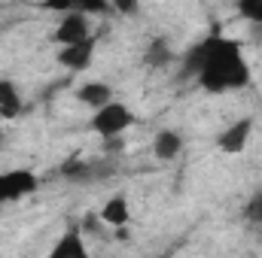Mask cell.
Wrapping results in <instances>:
<instances>
[{
	"label": "cell",
	"instance_id": "obj_1",
	"mask_svg": "<svg viewBox=\"0 0 262 258\" xmlns=\"http://www.w3.org/2000/svg\"><path fill=\"white\" fill-rule=\"evenodd\" d=\"M186 70L198 73V82L207 91H232L250 82V70L241 58V49L220 37L198 43L186 55Z\"/></svg>",
	"mask_w": 262,
	"mask_h": 258
},
{
	"label": "cell",
	"instance_id": "obj_2",
	"mask_svg": "<svg viewBox=\"0 0 262 258\" xmlns=\"http://www.w3.org/2000/svg\"><path fill=\"white\" fill-rule=\"evenodd\" d=\"M131 125H134V116L128 113V107H125V104H116V100H110V104L98 107V113L92 116V131H95V134H101V137L122 134V131L131 128Z\"/></svg>",
	"mask_w": 262,
	"mask_h": 258
},
{
	"label": "cell",
	"instance_id": "obj_3",
	"mask_svg": "<svg viewBox=\"0 0 262 258\" xmlns=\"http://www.w3.org/2000/svg\"><path fill=\"white\" fill-rule=\"evenodd\" d=\"M37 176L31 170H9V173H0V203L3 200H18L25 194L37 192Z\"/></svg>",
	"mask_w": 262,
	"mask_h": 258
},
{
	"label": "cell",
	"instance_id": "obj_4",
	"mask_svg": "<svg viewBox=\"0 0 262 258\" xmlns=\"http://www.w3.org/2000/svg\"><path fill=\"white\" fill-rule=\"evenodd\" d=\"M89 37V15L85 12H64V18L58 21L52 40L58 46H70V43H79Z\"/></svg>",
	"mask_w": 262,
	"mask_h": 258
},
{
	"label": "cell",
	"instance_id": "obj_5",
	"mask_svg": "<svg viewBox=\"0 0 262 258\" xmlns=\"http://www.w3.org/2000/svg\"><path fill=\"white\" fill-rule=\"evenodd\" d=\"M92 55H95V40L85 37V40H79V43L61 46L58 64H64L67 70H85V67L92 64Z\"/></svg>",
	"mask_w": 262,
	"mask_h": 258
},
{
	"label": "cell",
	"instance_id": "obj_6",
	"mask_svg": "<svg viewBox=\"0 0 262 258\" xmlns=\"http://www.w3.org/2000/svg\"><path fill=\"white\" fill-rule=\"evenodd\" d=\"M250 134H253V119H241V122L229 125V128L220 134V149L229 152V155H238V152L247 149Z\"/></svg>",
	"mask_w": 262,
	"mask_h": 258
},
{
	"label": "cell",
	"instance_id": "obj_7",
	"mask_svg": "<svg viewBox=\"0 0 262 258\" xmlns=\"http://www.w3.org/2000/svg\"><path fill=\"white\" fill-rule=\"evenodd\" d=\"M98 219L104 222V225H128L131 219V210H128V200L119 194V197H110L104 207H101V213H98Z\"/></svg>",
	"mask_w": 262,
	"mask_h": 258
},
{
	"label": "cell",
	"instance_id": "obj_8",
	"mask_svg": "<svg viewBox=\"0 0 262 258\" xmlns=\"http://www.w3.org/2000/svg\"><path fill=\"white\" fill-rule=\"evenodd\" d=\"M76 97H79L82 104H89L92 110H98V107H104V104L113 100V88H110L107 82H85V85L76 91Z\"/></svg>",
	"mask_w": 262,
	"mask_h": 258
},
{
	"label": "cell",
	"instance_id": "obj_9",
	"mask_svg": "<svg viewBox=\"0 0 262 258\" xmlns=\"http://www.w3.org/2000/svg\"><path fill=\"white\" fill-rule=\"evenodd\" d=\"M180 149H183V137H180L177 131H162V134H156V143H152L156 158L171 161V158L180 155Z\"/></svg>",
	"mask_w": 262,
	"mask_h": 258
},
{
	"label": "cell",
	"instance_id": "obj_10",
	"mask_svg": "<svg viewBox=\"0 0 262 258\" xmlns=\"http://www.w3.org/2000/svg\"><path fill=\"white\" fill-rule=\"evenodd\" d=\"M85 246H82V237H79V231H67L64 240L52 249V258H85Z\"/></svg>",
	"mask_w": 262,
	"mask_h": 258
},
{
	"label": "cell",
	"instance_id": "obj_11",
	"mask_svg": "<svg viewBox=\"0 0 262 258\" xmlns=\"http://www.w3.org/2000/svg\"><path fill=\"white\" fill-rule=\"evenodd\" d=\"M171 61V49H168V43L165 40H156L152 46H149V52H146V64L149 67H165Z\"/></svg>",
	"mask_w": 262,
	"mask_h": 258
},
{
	"label": "cell",
	"instance_id": "obj_12",
	"mask_svg": "<svg viewBox=\"0 0 262 258\" xmlns=\"http://www.w3.org/2000/svg\"><path fill=\"white\" fill-rule=\"evenodd\" d=\"M73 12H85V15L107 12V0H73Z\"/></svg>",
	"mask_w": 262,
	"mask_h": 258
},
{
	"label": "cell",
	"instance_id": "obj_13",
	"mask_svg": "<svg viewBox=\"0 0 262 258\" xmlns=\"http://www.w3.org/2000/svg\"><path fill=\"white\" fill-rule=\"evenodd\" d=\"M238 9L250 21H262V0H238Z\"/></svg>",
	"mask_w": 262,
	"mask_h": 258
},
{
	"label": "cell",
	"instance_id": "obj_14",
	"mask_svg": "<svg viewBox=\"0 0 262 258\" xmlns=\"http://www.w3.org/2000/svg\"><path fill=\"white\" fill-rule=\"evenodd\" d=\"M61 173H64V176H73V179H79V176H85V173H89V164H85V161H79V158H70L64 167H61Z\"/></svg>",
	"mask_w": 262,
	"mask_h": 258
},
{
	"label": "cell",
	"instance_id": "obj_15",
	"mask_svg": "<svg viewBox=\"0 0 262 258\" xmlns=\"http://www.w3.org/2000/svg\"><path fill=\"white\" fill-rule=\"evenodd\" d=\"M40 6L52 12H73V0H40Z\"/></svg>",
	"mask_w": 262,
	"mask_h": 258
},
{
	"label": "cell",
	"instance_id": "obj_16",
	"mask_svg": "<svg viewBox=\"0 0 262 258\" xmlns=\"http://www.w3.org/2000/svg\"><path fill=\"white\" fill-rule=\"evenodd\" d=\"M113 6H116L122 15H134V12H137V0H113Z\"/></svg>",
	"mask_w": 262,
	"mask_h": 258
},
{
	"label": "cell",
	"instance_id": "obj_17",
	"mask_svg": "<svg viewBox=\"0 0 262 258\" xmlns=\"http://www.w3.org/2000/svg\"><path fill=\"white\" fill-rule=\"evenodd\" d=\"M12 97H18V94H15V85L0 79V104H6V100H12Z\"/></svg>",
	"mask_w": 262,
	"mask_h": 258
},
{
	"label": "cell",
	"instance_id": "obj_18",
	"mask_svg": "<svg viewBox=\"0 0 262 258\" xmlns=\"http://www.w3.org/2000/svg\"><path fill=\"white\" fill-rule=\"evenodd\" d=\"M0 143H3V134H0Z\"/></svg>",
	"mask_w": 262,
	"mask_h": 258
},
{
	"label": "cell",
	"instance_id": "obj_19",
	"mask_svg": "<svg viewBox=\"0 0 262 258\" xmlns=\"http://www.w3.org/2000/svg\"><path fill=\"white\" fill-rule=\"evenodd\" d=\"M259 200H262V192H259Z\"/></svg>",
	"mask_w": 262,
	"mask_h": 258
}]
</instances>
